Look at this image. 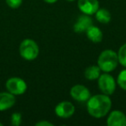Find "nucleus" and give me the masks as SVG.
<instances>
[{"mask_svg":"<svg viewBox=\"0 0 126 126\" xmlns=\"http://www.w3.org/2000/svg\"><path fill=\"white\" fill-rule=\"evenodd\" d=\"M44 2L47 3V4H54L58 1V0H43Z\"/></svg>","mask_w":126,"mask_h":126,"instance_id":"obj_20","label":"nucleus"},{"mask_svg":"<svg viewBox=\"0 0 126 126\" xmlns=\"http://www.w3.org/2000/svg\"><path fill=\"white\" fill-rule=\"evenodd\" d=\"M74 105L68 101H62L56 105L54 111L55 114L60 117L62 118H68L72 117L74 113Z\"/></svg>","mask_w":126,"mask_h":126,"instance_id":"obj_8","label":"nucleus"},{"mask_svg":"<svg viewBox=\"0 0 126 126\" xmlns=\"http://www.w3.org/2000/svg\"><path fill=\"white\" fill-rule=\"evenodd\" d=\"M70 94L74 100L79 102H86L91 98L89 89L82 85H75L70 90Z\"/></svg>","mask_w":126,"mask_h":126,"instance_id":"obj_6","label":"nucleus"},{"mask_svg":"<svg viewBox=\"0 0 126 126\" xmlns=\"http://www.w3.org/2000/svg\"><path fill=\"white\" fill-rule=\"evenodd\" d=\"M19 54L26 61H33L38 56L39 47L34 40L25 39L20 43Z\"/></svg>","mask_w":126,"mask_h":126,"instance_id":"obj_3","label":"nucleus"},{"mask_svg":"<svg viewBox=\"0 0 126 126\" xmlns=\"http://www.w3.org/2000/svg\"><path fill=\"white\" fill-rule=\"evenodd\" d=\"M16 103L15 95L11 93H0V111L11 108Z\"/></svg>","mask_w":126,"mask_h":126,"instance_id":"obj_11","label":"nucleus"},{"mask_svg":"<svg viewBox=\"0 0 126 126\" xmlns=\"http://www.w3.org/2000/svg\"><path fill=\"white\" fill-rule=\"evenodd\" d=\"M100 72H101V69L98 66H91V67H88L85 71V77L88 80H95L99 78Z\"/></svg>","mask_w":126,"mask_h":126,"instance_id":"obj_13","label":"nucleus"},{"mask_svg":"<svg viewBox=\"0 0 126 126\" xmlns=\"http://www.w3.org/2000/svg\"><path fill=\"white\" fill-rule=\"evenodd\" d=\"M6 4L11 9H17L21 6L23 0H5Z\"/></svg>","mask_w":126,"mask_h":126,"instance_id":"obj_18","label":"nucleus"},{"mask_svg":"<svg viewBox=\"0 0 126 126\" xmlns=\"http://www.w3.org/2000/svg\"><path fill=\"white\" fill-rule=\"evenodd\" d=\"M0 126H3V124L1 122H0Z\"/></svg>","mask_w":126,"mask_h":126,"instance_id":"obj_22","label":"nucleus"},{"mask_svg":"<svg viewBox=\"0 0 126 126\" xmlns=\"http://www.w3.org/2000/svg\"><path fill=\"white\" fill-rule=\"evenodd\" d=\"M117 84L122 89L126 90V69L122 70L117 76Z\"/></svg>","mask_w":126,"mask_h":126,"instance_id":"obj_16","label":"nucleus"},{"mask_svg":"<svg viewBox=\"0 0 126 126\" xmlns=\"http://www.w3.org/2000/svg\"><path fill=\"white\" fill-rule=\"evenodd\" d=\"M67 1H69V2H73V1H75V0H67Z\"/></svg>","mask_w":126,"mask_h":126,"instance_id":"obj_21","label":"nucleus"},{"mask_svg":"<svg viewBox=\"0 0 126 126\" xmlns=\"http://www.w3.org/2000/svg\"><path fill=\"white\" fill-rule=\"evenodd\" d=\"M93 25V18L89 15L83 14L79 16L74 25V30L76 33H83L88 30V28Z\"/></svg>","mask_w":126,"mask_h":126,"instance_id":"obj_9","label":"nucleus"},{"mask_svg":"<svg viewBox=\"0 0 126 126\" xmlns=\"http://www.w3.org/2000/svg\"><path fill=\"white\" fill-rule=\"evenodd\" d=\"M98 87L100 91L106 95H111L114 93L116 90V82L114 78L109 73H105L100 74L98 79Z\"/></svg>","mask_w":126,"mask_h":126,"instance_id":"obj_4","label":"nucleus"},{"mask_svg":"<svg viewBox=\"0 0 126 126\" xmlns=\"http://www.w3.org/2000/svg\"><path fill=\"white\" fill-rule=\"evenodd\" d=\"M111 108V100L106 94H97L87 100V111L93 117L100 118L107 115Z\"/></svg>","mask_w":126,"mask_h":126,"instance_id":"obj_1","label":"nucleus"},{"mask_svg":"<svg viewBox=\"0 0 126 126\" xmlns=\"http://www.w3.org/2000/svg\"><path fill=\"white\" fill-rule=\"evenodd\" d=\"M95 16L100 23H108L111 19V15L106 9H98L95 13Z\"/></svg>","mask_w":126,"mask_h":126,"instance_id":"obj_14","label":"nucleus"},{"mask_svg":"<svg viewBox=\"0 0 126 126\" xmlns=\"http://www.w3.org/2000/svg\"><path fill=\"white\" fill-rule=\"evenodd\" d=\"M118 64V56L115 51L111 49L104 50L98 58V66L101 71L110 73L115 70Z\"/></svg>","mask_w":126,"mask_h":126,"instance_id":"obj_2","label":"nucleus"},{"mask_svg":"<svg viewBox=\"0 0 126 126\" xmlns=\"http://www.w3.org/2000/svg\"><path fill=\"white\" fill-rule=\"evenodd\" d=\"M108 126H126V116L121 110H113L107 118Z\"/></svg>","mask_w":126,"mask_h":126,"instance_id":"obj_10","label":"nucleus"},{"mask_svg":"<svg viewBox=\"0 0 126 126\" xmlns=\"http://www.w3.org/2000/svg\"><path fill=\"white\" fill-rule=\"evenodd\" d=\"M22 123V114L15 112L11 115V124L13 126H19Z\"/></svg>","mask_w":126,"mask_h":126,"instance_id":"obj_17","label":"nucleus"},{"mask_svg":"<svg viewBox=\"0 0 126 126\" xmlns=\"http://www.w3.org/2000/svg\"><path fill=\"white\" fill-rule=\"evenodd\" d=\"M117 56H118V62L126 68V43L121 46L117 53Z\"/></svg>","mask_w":126,"mask_h":126,"instance_id":"obj_15","label":"nucleus"},{"mask_svg":"<svg viewBox=\"0 0 126 126\" xmlns=\"http://www.w3.org/2000/svg\"><path fill=\"white\" fill-rule=\"evenodd\" d=\"M86 36L89 39L91 42H94V43H98L103 40V33L100 30L99 28L92 25L90 28H88V30L86 31Z\"/></svg>","mask_w":126,"mask_h":126,"instance_id":"obj_12","label":"nucleus"},{"mask_svg":"<svg viewBox=\"0 0 126 126\" xmlns=\"http://www.w3.org/2000/svg\"><path fill=\"white\" fill-rule=\"evenodd\" d=\"M36 126H54L52 123L48 122V121H40V122L35 124Z\"/></svg>","mask_w":126,"mask_h":126,"instance_id":"obj_19","label":"nucleus"},{"mask_svg":"<svg viewBox=\"0 0 126 126\" xmlns=\"http://www.w3.org/2000/svg\"><path fill=\"white\" fill-rule=\"evenodd\" d=\"M78 7L83 14L92 16L99 9L98 0H78Z\"/></svg>","mask_w":126,"mask_h":126,"instance_id":"obj_7","label":"nucleus"},{"mask_svg":"<svg viewBox=\"0 0 126 126\" xmlns=\"http://www.w3.org/2000/svg\"><path fill=\"white\" fill-rule=\"evenodd\" d=\"M6 89L14 95H22L26 92L27 84L23 79L18 77L10 78L6 81Z\"/></svg>","mask_w":126,"mask_h":126,"instance_id":"obj_5","label":"nucleus"}]
</instances>
